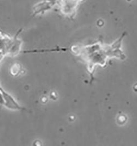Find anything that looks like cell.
Segmentation results:
<instances>
[{"label": "cell", "instance_id": "1", "mask_svg": "<svg viewBox=\"0 0 137 146\" xmlns=\"http://www.w3.org/2000/svg\"><path fill=\"white\" fill-rule=\"evenodd\" d=\"M122 38V37L111 45H104L99 42L83 47L75 46L72 50L78 54L85 61L88 71L92 77L94 68L96 65L104 66L106 60L110 58L117 57L121 59H124V54L120 49Z\"/></svg>", "mask_w": 137, "mask_h": 146}]
</instances>
